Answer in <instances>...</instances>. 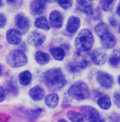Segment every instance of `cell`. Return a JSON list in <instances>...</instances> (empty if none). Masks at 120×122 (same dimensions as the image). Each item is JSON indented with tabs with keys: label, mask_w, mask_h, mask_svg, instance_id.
I'll return each mask as SVG.
<instances>
[{
	"label": "cell",
	"mask_w": 120,
	"mask_h": 122,
	"mask_svg": "<svg viewBox=\"0 0 120 122\" xmlns=\"http://www.w3.org/2000/svg\"><path fill=\"white\" fill-rule=\"evenodd\" d=\"M71 103H72V99L68 97H64L62 101V107L63 108H68L71 106Z\"/></svg>",
	"instance_id": "f546056e"
},
{
	"label": "cell",
	"mask_w": 120,
	"mask_h": 122,
	"mask_svg": "<svg viewBox=\"0 0 120 122\" xmlns=\"http://www.w3.org/2000/svg\"><path fill=\"white\" fill-rule=\"evenodd\" d=\"M109 21H110L111 24L113 26H116L117 25V21L114 18H111L110 19H109Z\"/></svg>",
	"instance_id": "e575fe53"
},
{
	"label": "cell",
	"mask_w": 120,
	"mask_h": 122,
	"mask_svg": "<svg viewBox=\"0 0 120 122\" xmlns=\"http://www.w3.org/2000/svg\"><path fill=\"white\" fill-rule=\"evenodd\" d=\"M77 2L79 5L80 9L82 11L87 5H88L90 4V3L87 2L86 0H77Z\"/></svg>",
	"instance_id": "1f68e13d"
},
{
	"label": "cell",
	"mask_w": 120,
	"mask_h": 122,
	"mask_svg": "<svg viewBox=\"0 0 120 122\" xmlns=\"http://www.w3.org/2000/svg\"><path fill=\"white\" fill-rule=\"evenodd\" d=\"M15 23L20 30L22 34H25L28 32L30 27V22L29 19L22 13H19L15 17Z\"/></svg>",
	"instance_id": "5b68a950"
},
{
	"label": "cell",
	"mask_w": 120,
	"mask_h": 122,
	"mask_svg": "<svg viewBox=\"0 0 120 122\" xmlns=\"http://www.w3.org/2000/svg\"><path fill=\"white\" fill-rule=\"evenodd\" d=\"M6 61L12 68H18L25 66L28 61L26 55L20 50L12 51L7 55Z\"/></svg>",
	"instance_id": "277c9868"
},
{
	"label": "cell",
	"mask_w": 120,
	"mask_h": 122,
	"mask_svg": "<svg viewBox=\"0 0 120 122\" xmlns=\"http://www.w3.org/2000/svg\"><path fill=\"white\" fill-rule=\"evenodd\" d=\"M59 97L57 93H52L45 97V102L49 108H55L59 103Z\"/></svg>",
	"instance_id": "2e32d148"
},
{
	"label": "cell",
	"mask_w": 120,
	"mask_h": 122,
	"mask_svg": "<svg viewBox=\"0 0 120 122\" xmlns=\"http://www.w3.org/2000/svg\"><path fill=\"white\" fill-rule=\"evenodd\" d=\"M93 62L96 65L102 66L107 61V55L106 51L102 48L96 49L93 52L92 56Z\"/></svg>",
	"instance_id": "30bf717a"
},
{
	"label": "cell",
	"mask_w": 120,
	"mask_h": 122,
	"mask_svg": "<svg viewBox=\"0 0 120 122\" xmlns=\"http://www.w3.org/2000/svg\"><path fill=\"white\" fill-rule=\"evenodd\" d=\"M29 95L33 101H40L44 98L45 96V92L41 86L37 85L30 89Z\"/></svg>",
	"instance_id": "5bb4252c"
},
{
	"label": "cell",
	"mask_w": 120,
	"mask_h": 122,
	"mask_svg": "<svg viewBox=\"0 0 120 122\" xmlns=\"http://www.w3.org/2000/svg\"><path fill=\"white\" fill-rule=\"evenodd\" d=\"M35 26L38 29L48 31L50 29V25L45 17H40L36 19L35 23Z\"/></svg>",
	"instance_id": "44dd1931"
},
{
	"label": "cell",
	"mask_w": 120,
	"mask_h": 122,
	"mask_svg": "<svg viewBox=\"0 0 120 122\" xmlns=\"http://www.w3.org/2000/svg\"><path fill=\"white\" fill-rule=\"evenodd\" d=\"M119 32H120V27H119Z\"/></svg>",
	"instance_id": "60d3db41"
},
{
	"label": "cell",
	"mask_w": 120,
	"mask_h": 122,
	"mask_svg": "<svg viewBox=\"0 0 120 122\" xmlns=\"http://www.w3.org/2000/svg\"><path fill=\"white\" fill-rule=\"evenodd\" d=\"M50 53L53 57L58 61L63 60L66 55L64 50L59 47H55L50 49Z\"/></svg>",
	"instance_id": "ffe728a7"
},
{
	"label": "cell",
	"mask_w": 120,
	"mask_h": 122,
	"mask_svg": "<svg viewBox=\"0 0 120 122\" xmlns=\"http://www.w3.org/2000/svg\"><path fill=\"white\" fill-rule=\"evenodd\" d=\"M95 32L99 38H101L109 32L108 27L104 22H100L95 27Z\"/></svg>",
	"instance_id": "d6986e66"
},
{
	"label": "cell",
	"mask_w": 120,
	"mask_h": 122,
	"mask_svg": "<svg viewBox=\"0 0 120 122\" xmlns=\"http://www.w3.org/2000/svg\"><path fill=\"white\" fill-rule=\"evenodd\" d=\"M67 117L71 122H80L85 120V117L83 114L74 111H69L67 113Z\"/></svg>",
	"instance_id": "cb8c5ba5"
},
{
	"label": "cell",
	"mask_w": 120,
	"mask_h": 122,
	"mask_svg": "<svg viewBox=\"0 0 120 122\" xmlns=\"http://www.w3.org/2000/svg\"><path fill=\"white\" fill-rule=\"evenodd\" d=\"M113 100L116 106L120 108V90H117L114 93Z\"/></svg>",
	"instance_id": "f1b7e54d"
},
{
	"label": "cell",
	"mask_w": 120,
	"mask_h": 122,
	"mask_svg": "<svg viewBox=\"0 0 120 122\" xmlns=\"http://www.w3.org/2000/svg\"><path fill=\"white\" fill-rule=\"evenodd\" d=\"M81 110L82 112V114L85 117V118L89 122H95L99 121L100 119V114L98 111L91 106H82Z\"/></svg>",
	"instance_id": "8992f818"
},
{
	"label": "cell",
	"mask_w": 120,
	"mask_h": 122,
	"mask_svg": "<svg viewBox=\"0 0 120 122\" xmlns=\"http://www.w3.org/2000/svg\"><path fill=\"white\" fill-rule=\"evenodd\" d=\"M116 13H117V14L118 15L120 16V3L119 5H118V6L117 7V9Z\"/></svg>",
	"instance_id": "d590c367"
},
{
	"label": "cell",
	"mask_w": 120,
	"mask_h": 122,
	"mask_svg": "<svg viewBox=\"0 0 120 122\" xmlns=\"http://www.w3.org/2000/svg\"><path fill=\"white\" fill-rule=\"evenodd\" d=\"M73 0H59L58 4L65 10H68L72 6Z\"/></svg>",
	"instance_id": "83f0119b"
},
{
	"label": "cell",
	"mask_w": 120,
	"mask_h": 122,
	"mask_svg": "<svg viewBox=\"0 0 120 122\" xmlns=\"http://www.w3.org/2000/svg\"><path fill=\"white\" fill-rule=\"evenodd\" d=\"M89 60L81 56V54H77L76 59H75L73 63L76 65L80 69H84L87 67L89 64Z\"/></svg>",
	"instance_id": "d4e9b609"
},
{
	"label": "cell",
	"mask_w": 120,
	"mask_h": 122,
	"mask_svg": "<svg viewBox=\"0 0 120 122\" xmlns=\"http://www.w3.org/2000/svg\"><path fill=\"white\" fill-rule=\"evenodd\" d=\"M98 104L100 108L103 110H108L111 106V98L109 96H102L98 101Z\"/></svg>",
	"instance_id": "603a6c76"
},
{
	"label": "cell",
	"mask_w": 120,
	"mask_h": 122,
	"mask_svg": "<svg viewBox=\"0 0 120 122\" xmlns=\"http://www.w3.org/2000/svg\"><path fill=\"white\" fill-rule=\"evenodd\" d=\"M118 83H119V84L120 85V76L118 77Z\"/></svg>",
	"instance_id": "ab89813d"
},
{
	"label": "cell",
	"mask_w": 120,
	"mask_h": 122,
	"mask_svg": "<svg viewBox=\"0 0 120 122\" xmlns=\"http://www.w3.org/2000/svg\"><path fill=\"white\" fill-rule=\"evenodd\" d=\"M68 69L69 72L73 74L77 73L79 72L80 71L79 68H78L75 64L72 63V62H70L68 64Z\"/></svg>",
	"instance_id": "4dcf8cb0"
},
{
	"label": "cell",
	"mask_w": 120,
	"mask_h": 122,
	"mask_svg": "<svg viewBox=\"0 0 120 122\" xmlns=\"http://www.w3.org/2000/svg\"><path fill=\"white\" fill-rule=\"evenodd\" d=\"M97 80L100 85L106 89L111 88L113 84V78L110 74L102 71L98 72Z\"/></svg>",
	"instance_id": "ba28073f"
},
{
	"label": "cell",
	"mask_w": 120,
	"mask_h": 122,
	"mask_svg": "<svg viewBox=\"0 0 120 122\" xmlns=\"http://www.w3.org/2000/svg\"><path fill=\"white\" fill-rule=\"evenodd\" d=\"M1 99H0V102H2L3 101L5 100L6 98V89L4 88L3 86H1Z\"/></svg>",
	"instance_id": "836d02e7"
},
{
	"label": "cell",
	"mask_w": 120,
	"mask_h": 122,
	"mask_svg": "<svg viewBox=\"0 0 120 122\" xmlns=\"http://www.w3.org/2000/svg\"><path fill=\"white\" fill-rule=\"evenodd\" d=\"M6 23V18L5 16L3 14H0V27L1 29H3Z\"/></svg>",
	"instance_id": "d6a6232c"
},
{
	"label": "cell",
	"mask_w": 120,
	"mask_h": 122,
	"mask_svg": "<svg viewBox=\"0 0 120 122\" xmlns=\"http://www.w3.org/2000/svg\"><path fill=\"white\" fill-rule=\"evenodd\" d=\"M116 0H100V4L103 10L105 11H109L112 9Z\"/></svg>",
	"instance_id": "4316f807"
},
{
	"label": "cell",
	"mask_w": 120,
	"mask_h": 122,
	"mask_svg": "<svg viewBox=\"0 0 120 122\" xmlns=\"http://www.w3.org/2000/svg\"><path fill=\"white\" fill-rule=\"evenodd\" d=\"M32 79V75L29 71H25L20 73L19 76V81L23 86H27L30 84Z\"/></svg>",
	"instance_id": "ac0fdd59"
},
{
	"label": "cell",
	"mask_w": 120,
	"mask_h": 122,
	"mask_svg": "<svg viewBox=\"0 0 120 122\" xmlns=\"http://www.w3.org/2000/svg\"><path fill=\"white\" fill-rule=\"evenodd\" d=\"M94 43V38L91 31L83 29L78 33L75 39L76 48L78 51L86 52L92 48Z\"/></svg>",
	"instance_id": "7a4b0ae2"
},
{
	"label": "cell",
	"mask_w": 120,
	"mask_h": 122,
	"mask_svg": "<svg viewBox=\"0 0 120 122\" xmlns=\"http://www.w3.org/2000/svg\"><path fill=\"white\" fill-rule=\"evenodd\" d=\"M68 94L77 100H84L90 96L88 86L82 81L77 82L72 85L68 90Z\"/></svg>",
	"instance_id": "3957f363"
},
{
	"label": "cell",
	"mask_w": 120,
	"mask_h": 122,
	"mask_svg": "<svg viewBox=\"0 0 120 122\" xmlns=\"http://www.w3.org/2000/svg\"><path fill=\"white\" fill-rule=\"evenodd\" d=\"M89 1H94V0H89Z\"/></svg>",
	"instance_id": "b9f144b4"
},
{
	"label": "cell",
	"mask_w": 120,
	"mask_h": 122,
	"mask_svg": "<svg viewBox=\"0 0 120 122\" xmlns=\"http://www.w3.org/2000/svg\"><path fill=\"white\" fill-rule=\"evenodd\" d=\"M50 59L49 55L47 53L37 51L35 54V60L40 65H44L47 64L49 62Z\"/></svg>",
	"instance_id": "e0dca14e"
},
{
	"label": "cell",
	"mask_w": 120,
	"mask_h": 122,
	"mask_svg": "<svg viewBox=\"0 0 120 122\" xmlns=\"http://www.w3.org/2000/svg\"><path fill=\"white\" fill-rule=\"evenodd\" d=\"M46 0H33L30 4V12L34 16L40 15L46 10Z\"/></svg>",
	"instance_id": "52a82bcc"
},
{
	"label": "cell",
	"mask_w": 120,
	"mask_h": 122,
	"mask_svg": "<svg viewBox=\"0 0 120 122\" xmlns=\"http://www.w3.org/2000/svg\"><path fill=\"white\" fill-rule=\"evenodd\" d=\"M6 91L7 93L17 96L18 93V88L15 80L11 79L7 82L6 85Z\"/></svg>",
	"instance_id": "7402d4cb"
},
{
	"label": "cell",
	"mask_w": 120,
	"mask_h": 122,
	"mask_svg": "<svg viewBox=\"0 0 120 122\" xmlns=\"http://www.w3.org/2000/svg\"><path fill=\"white\" fill-rule=\"evenodd\" d=\"M46 2L49 3H53L57 1V0H46Z\"/></svg>",
	"instance_id": "74e56055"
},
{
	"label": "cell",
	"mask_w": 120,
	"mask_h": 122,
	"mask_svg": "<svg viewBox=\"0 0 120 122\" xmlns=\"http://www.w3.org/2000/svg\"><path fill=\"white\" fill-rule=\"evenodd\" d=\"M7 2L10 3V4H13L16 1V0H6Z\"/></svg>",
	"instance_id": "8d00e7d4"
},
{
	"label": "cell",
	"mask_w": 120,
	"mask_h": 122,
	"mask_svg": "<svg viewBox=\"0 0 120 122\" xmlns=\"http://www.w3.org/2000/svg\"><path fill=\"white\" fill-rule=\"evenodd\" d=\"M50 23L55 29H61L63 25V18L62 14L57 10L51 11L49 15Z\"/></svg>",
	"instance_id": "7c38bea8"
},
{
	"label": "cell",
	"mask_w": 120,
	"mask_h": 122,
	"mask_svg": "<svg viewBox=\"0 0 120 122\" xmlns=\"http://www.w3.org/2000/svg\"><path fill=\"white\" fill-rule=\"evenodd\" d=\"M44 84L52 91L59 90L66 85L67 80L60 68H52L42 74Z\"/></svg>",
	"instance_id": "6da1fadb"
},
{
	"label": "cell",
	"mask_w": 120,
	"mask_h": 122,
	"mask_svg": "<svg viewBox=\"0 0 120 122\" xmlns=\"http://www.w3.org/2000/svg\"><path fill=\"white\" fill-rule=\"evenodd\" d=\"M59 122H67V120L64 119H62V120H59Z\"/></svg>",
	"instance_id": "f35d334b"
},
{
	"label": "cell",
	"mask_w": 120,
	"mask_h": 122,
	"mask_svg": "<svg viewBox=\"0 0 120 122\" xmlns=\"http://www.w3.org/2000/svg\"><path fill=\"white\" fill-rule=\"evenodd\" d=\"M22 33L17 29H9L6 32V39L9 43L13 45H17L21 42Z\"/></svg>",
	"instance_id": "8fae6325"
},
{
	"label": "cell",
	"mask_w": 120,
	"mask_h": 122,
	"mask_svg": "<svg viewBox=\"0 0 120 122\" xmlns=\"http://www.w3.org/2000/svg\"><path fill=\"white\" fill-rule=\"evenodd\" d=\"M100 41L103 47L106 49L112 48L115 47L116 43L115 37L110 32L100 38Z\"/></svg>",
	"instance_id": "9a60e30c"
},
{
	"label": "cell",
	"mask_w": 120,
	"mask_h": 122,
	"mask_svg": "<svg viewBox=\"0 0 120 122\" xmlns=\"http://www.w3.org/2000/svg\"><path fill=\"white\" fill-rule=\"evenodd\" d=\"M81 21L79 18L75 16H71L68 20L67 29L69 33H75L79 29Z\"/></svg>",
	"instance_id": "4fadbf2b"
},
{
	"label": "cell",
	"mask_w": 120,
	"mask_h": 122,
	"mask_svg": "<svg viewBox=\"0 0 120 122\" xmlns=\"http://www.w3.org/2000/svg\"><path fill=\"white\" fill-rule=\"evenodd\" d=\"M45 40V35L38 31H33L29 33L27 36L28 43L34 47H38L41 46L44 43Z\"/></svg>",
	"instance_id": "9c48e42d"
},
{
	"label": "cell",
	"mask_w": 120,
	"mask_h": 122,
	"mask_svg": "<svg viewBox=\"0 0 120 122\" xmlns=\"http://www.w3.org/2000/svg\"><path fill=\"white\" fill-rule=\"evenodd\" d=\"M109 62L113 66H117L120 62V47L114 50L109 58Z\"/></svg>",
	"instance_id": "484cf974"
}]
</instances>
